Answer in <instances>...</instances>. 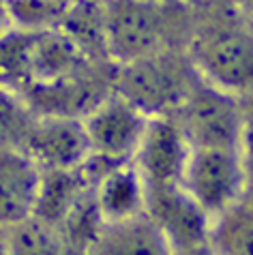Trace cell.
<instances>
[{
  "label": "cell",
  "mask_w": 253,
  "mask_h": 255,
  "mask_svg": "<svg viewBox=\"0 0 253 255\" xmlns=\"http://www.w3.org/2000/svg\"><path fill=\"white\" fill-rule=\"evenodd\" d=\"M0 255H11V247H9V228L0 225Z\"/></svg>",
  "instance_id": "603a6c76"
},
{
  "label": "cell",
  "mask_w": 253,
  "mask_h": 255,
  "mask_svg": "<svg viewBox=\"0 0 253 255\" xmlns=\"http://www.w3.org/2000/svg\"><path fill=\"white\" fill-rule=\"evenodd\" d=\"M200 80L187 49H167L118 65L112 88L148 118H163L180 108Z\"/></svg>",
  "instance_id": "277c9868"
},
{
  "label": "cell",
  "mask_w": 253,
  "mask_h": 255,
  "mask_svg": "<svg viewBox=\"0 0 253 255\" xmlns=\"http://www.w3.org/2000/svg\"><path fill=\"white\" fill-rule=\"evenodd\" d=\"M86 255H174L165 234L148 215L103 223Z\"/></svg>",
  "instance_id": "4fadbf2b"
},
{
  "label": "cell",
  "mask_w": 253,
  "mask_h": 255,
  "mask_svg": "<svg viewBox=\"0 0 253 255\" xmlns=\"http://www.w3.org/2000/svg\"><path fill=\"white\" fill-rule=\"evenodd\" d=\"M32 116L22 99L0 86V148H19Z\"/></svg>",
  "instance_id": "ac0fdd59"
},
{
  "label": "cell",
  "mask_w": 253,
  "mask_h": 255,
  "mask_svg": "<svg viewBox=\"0 0 253 255\" xmlns=\"http://www.w3.org/2000/svg\"><path fill=\"white\" fill-rule=\"evenodd\" d=\"M6 28H11V26H9V19H6V13H4V4H2V0H0V32H4Z\"/></svg>",
  "instance_id": "cb8c5ba5"
},
{
  "label": "cell",
  "mask_w": 253,
  "mask_h": 255,
  "mask_svg": "<svg viewBox=\"0 0 253 255\" xmlns=\"http://www.w3.org/2000/svg\"><path fill=\"white\" fill-rule=\"evenodd\" d=\"M187 56L202 82L234 97L253 95V28L232 0H189Z\"/></svg>",
  "instance_id": "7a4b0ae2"
},
{
  "label": "cell",
  "mask_w": 253,
  "mask_h": 255,
  "mask_svg": "<svg viewBox=\"0 0 253 255\" xmlns=\"http://www.w3.org/2000/svg\"><path fill=\"white\" fill-rule=\"evenodd\" d=\"M182 187L215 221L243 200L247 159L238 148H191Z\"/></svg>",
  "instance_id": "5b68a950"
},
{
  "label": "cell",
  "mask_w": 253,
  "mask_h": 255,
  "mask_svg": "<svg viewBox=\"0 0 253 255\" xmlns=\"http://www.w3.org/2000/svg\"><path fill=\"white\" fill-rule=\"evenodd\" d=\"M93 193L103 223L125 221V219L146 215L144 185L131 161L118 163V165L101 163L95 178Z\"/></svg>",
  "instance_id": "7c38bea8"
},
{
  "label": "cell",
  "mask_w": 253,
  "mask_h": 255,
  "mask_svg": "<svg viewBox=\"0 0 253 255\" xmlns=\"http://www.w3.org/2000/svg\"><path fill=\"white\" fill-rule=\"evenodd\" d=\"M41 172L77 169L93 159L82 118L34 114L19 144Z\"/></svg>",
  "instance_id": "9c48e42d"
},
{
  "label": "cell",
  "mask_w": 253,
  "mask_h": 255,
  "mask_svg": "<svg viewBox=\"0 0 253 255\" xmlns=\"http://www.w3.org/2000/svg\"><path fill=\"white\" fill-rule=\"evenodd\" d=\"M114 69L82 58L56 28L0 32V86L34 114L84 118L114 90Z\"/></svg>",
  "instance_id": "6da1fadb"
},
{
  "label": "cell",
  "mask_w": 253,
  "mask_h": 255,
  "mask_svg": "<svg viewBox=\"0 0 253 255\" xmlns=\"http://www.w3.org/2000/svg\"><path fill=\"white\" fill-rule=\"evenodd\" d=\"M243 200H247L249 204H253V163L251 161H247V187H245Z\"/></svg>",
  "instance_id": "7402d4cb"
},
{
  "label": "cell",
  "mask_w": 253,
  "mask_h": 255,
  "mask_svg": "<svg viewBox=\"0 0 253 255\" xmlns=\"http://www.w3.org/2000/svg\"><path fill=\"white\" fill-rule=\"evenodd\" d=\"M208 243L217 255H253V204L241 200L215 219Z\"/></svg>",
  "instance_id": "2e32d148"
},
{
  "label": "cell",
  "mask_w": 253,
  "mask_h": 255,
  "mask_svg": "<svg viewBox=\"0 0 253 255\" xmlns=\"http://www.w3.org/2000/svg\"><path fill=\"white\" fill-rule=\"evenodd\" d=\"M189 152L191 148L170 116L150 118L144 137L131 159L142 178L144 193L148 195L182 187Z\"/></svg>",
  "instance_id": "ba28073f"
},
{
  "label": "cell",
  "mask_w": 253,
  "mask_h": 255,
  "mask_svg": "<svg viewBox=\"0 0 253 255\" xmlns=\"http://www.w3.org/2000/svg\"><path fill=\"white\" fill-rule=\"evenodd\" d=\"M148 116L112 90L82 118L90 154L105 165L129 163L142 141Z\"/></svg>",
  "instance_id": "52a82bcc"
},
{
  "label": "cell",
  "mask_w": 253,
  "mask_h": 255,
  "mask_svg": "<svg viewBox=\"0 0 253 255\" xmlns=\"http://www.w3.org/2000/svg\"><path fill=\"white\" fill-rule=\"evenodd\" d=\"M243 108V135H241V148L245 159L253 163V95L241 97Z\"/></svg>",
  "instance_id": "d6986e66"
},
{
  "label": "cell",
  "mask_w": 253,
  "mask_h": 255,
  "mask_svg": "<svg viewBox=\"0 0 253 255\" xmlns=\"http://www.w3.org/2000/svg\"><path fill=\"white\" fill-rule=\"evenodd\" d=\"M11 28L52 30L60 24L69 0H2Z\"/></svg>",
  "instance_id": "e0dca14e"
},
{
  "label": "cell",
  "mask_w": 253,
  "mask_h": 255,
  "mask_svg": "<svg viewBox=\"0 0 253 255\" xmlns=\"http://www.w3.org/2000/svg\"><path fill=\"white\" fill-rule=\"evenodd\" d=\"M146 215L165 234L174 251L208 243L213 221L206 217L185 187L146 195Z\"/></svg>",
  "instance_id": "30bf717a"
},
{
  "label": "cell",
  "mask_w": 253,
  "mask_h": 255,
  "mask_svg": "<svg viewBox=\"0 0 253 255\" xmlns=\"http://www.w3.org/2000/svg\"><path fill=\"white\" fill-rule=\"evenodd\" d=\"M189 148H241L243 108L234 97L202 82L170 116Z\"/></svg>",
  "instance_id": "8992f818"
},
{
  "label": "cell",
  "mask_w": 253,
  "mask_h": 255,
  "mask_svg": "<svg viewBox=\"0 0 253 255\" xmlns=\"http://www.w3.org/2000/svg\"><path fill=\"white\" fill-rule=\"evenodd\" d=\"M11 255H82L58 225L32 215L9 228Z\"/></svg>",
  "instance_id": "9a60e30c"
},
{
  "label": "cell",
  "mask_w": 253,
  "mask_h": 255,
  "mask_svg": "<svg viewBox=\"0 0 253 255\" xmlns=\"http://www.w3.org/2000/svg\"><path fill=\"white\" fill-rule=\"evenodd\" d=\"M103 9L114 67L167 49H187L189 0H103Z\"/></svg>",
  "instance_id": "3957f363"
},
{
  "label": "cell",
  "mask_w": 253,
  "mask_h": 255,
  "mask_svg": "<svg viewBox=\"0 0 253 255\" xmlns=\"http://www.w3.org/2000/svg\"><path fill=\"white\" fill-rule=\"evenodd\" d=\"M174 255H217V253L213 251V247H210V243H202V245L189 247V249L174 251Z\"/></svg>",
  "instance_id": "ffe728a7"
},
{
  "label": "cell",
  "mask_w": 253,
  "mask_h": 255,
  "mask_svg": "<svg viewBox=\"0 0 253 255\" xmlns=\"http://www.w3.org/2000/svg\"><path fill=\"white\" fill-rule=\"evenodd\" d=\"M43 172L19 148H0V225L11 228L37 210Z\"/></svg>",
  "instance_id": "8fae6325"
},
{
  "label": "cell",
  "mask_w": 253,
  "mask_h": 255,
  "mask_svg": "<svg viewBox=\"0 0 253 255\" xmlns=\"http://www.w3.org/2000/svg\"><path fill=\"white\" fill-rule=\"evenodd\" d=\"M236 4V9L243 13V17L249 22V26L253 28V0H232Z\"/></svg>",
  "instance_id": "44dd1931"
},
{
  "label": "cell",
  "mask_w": 253,
  "mask_h": 255,
  "mask_svg": "<svg viewBox=\"0 0 253 255\" xmlns=\"http://www.w3.org/2000/svg\"><path fill=\"white\" fill-rule=\"evenodd\" d=\"M56 30L75 47L82 58L99 67H114L108 49L103 0H69Z\"/></svg>",
  "instance_id": "5bb4252c"
}]
</instances>
